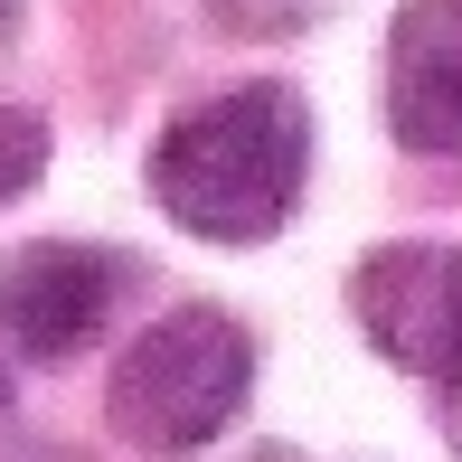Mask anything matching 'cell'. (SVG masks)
I'll return each instance as SVG.
<instances>
[{"instance_id": "cell-1", "label": "cell", "mask_w": 462, "mask_h": 462, "mask_svg": "<svg viewBox=\"0 0 462 462\" xmlns=\"http://www.w3.org/2000/svg\"><path fill=\"white\" fill-rule=\"evenodd\" d=\"M152 208L180 236L208 245H264L283 236V217L302 208L311 180V104L255 76V86H226L208 104H189L171 133L152 142Z\"/></svg>"}, {"instance_id": "cell-2", "label": "cell", "mask_w": 462, "mask_h": 462, "mask_svg": "<svg viewBox=\"0 0 462 462\" xmlns=\"http://www.w3.org/2000/svg\"><path fill=\"white\" fill-rule=\"evenodd\" d=\"M245 387H255V340L236 311L180 302L161 311L142 340H123V359L104 368V425L133 453H199L236 425Z\"/></svg>"}, {"instance_id": "cell-3", "label": "cell", "mask_w": 462, "mask_h": 462, "mask_svg": "<svg viewBox=\"0 0 462 462\" xmlns=\"http://www.w3.org/2000/svg\"><path fill=\"white\" fill-rule=\"evenodd\" d=\"M349 321L387 368L425 377L462 415V245L444 236H396L349 264Z\"/></svg>"}, {"instance_id": "cell-4", "label": "cell", "mask_w": 462, "mask_h": 462, "mask_svg": "<svg viewBox=\"0 0 462 462\" xmlns=\"http://www.w3.org/2000/svg\"><path fill=\"white\" fill-rule=\"evenodd\" d=\"M123 283H133V264L104 255V245H76V236L10 245L0 255V340L29 349V359H76L114 321Z\"/></svg>"}, {"instance_id": "cell-5", "label": "cell", "mask_w": 462, "mask_h": 462, "mask_svg": "<svg viewBox=\"0 0 462 462\" xmlns=\"http://www.w3.org/2000/svg\"><path fill=\"white\" fill-rule=\"evenodd\" d=\"M387 123L406 152H462V0H406L387 19Z\"/></svg>"}, {"instance_id": "cell-6", "label": "cell", "mask_w": 462, "mask_h": 462, "mask_svg": "<svg viewBox=\"0 0 462 462\" xmlns=\"http://www.w3.org/2000/svg\"><path fill=\"white\" fill-rule=\"evenodd\" d=\"M38 180H48V114L0 95V208H10V199H29Z\"/></svg>"}, {"instance_id": "cell-7", "label": "cell", "mask_w": 462, "mask_h": 462, "mask_svg": "<svg viewBox=\"0 0 462 462\" xmlns=\"http://www.w3.org/2000/svg\"><path fill=\"white\" fill-rule=\"evenodd\" d=\"M208 10H217V29H236V38H292V29H311L330 0H208Z\"/></svg>"}, {"instance_id": "cell-8", "label": "cell", "mask_w": 462, "mask_h": 462, "mask_svg": "<svg viewBox=\"0 0 462 462\" xmlns=\"http://www.w3.org/2000/svg\"><path fill=\"white\" fill-rule=\"evenodd\" d=\"M10 38H19V0H0V48H10Z\"/></svg>"}, {"instance_id": "cell-9", "label": "cell", "mask_w": 462, "mask_h": 462, "mask_svg": "<svg viewBox=\"0 0 462 462\" xmlns=\"http://www.w3.org/2000/svg\"><path fill=\"white\" fill-rule=\"evenodd\" d=\"M0 415H10V368H0Z\"/></svg>"}]
</instances>
